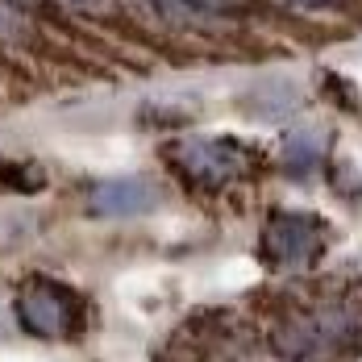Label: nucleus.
I'll list each match as a JSON object with an SVG mask.
<instances>
[{
	"label": "nucleus",
	"mask_w": 362,
	"mask_h": 362,
	"mask_svg": "<svg viewBox=\"0 0 362 362\" xmlns=\"http://www.w3.org/2000/svg\"><path fill=\"white\" fill-rule=\"evenodd\" d=\"M267 250L284 267H304L321 250V221L300 217V213H279L267 225Z\"/></svg>",
	"instance_id": "1"
},
{
	"label": "nucleus",
	"mask_w": 362,
	"mask_h": 362,
	"mask_svg": "<svg viewBox=\"0 0 362 362\" xmlns=\"http://www.w3.org/2000/svg\"><path fill=\"white\" fill-rule=\"evenodd\" d=\"M158 209V187L138 175L105 180L92 187V213L96 217H146Z\"/></svg>",
	"instance_id": "2"
},
{
	"label": "nucleus",
	"mask_w": 362,
	"mask_h": 362,
	"mask_svg": "<svg viewBox=\"0 0 362 362\" xmlns=\"http://www.w3.org/2000/svg\"><path fill=\"white\" fill-rule=\"evenodd\" d=\"M180 167L204 187H217V183L233 180L242 171V150L225 138H204V142H187L180 146Z\"/></svg>",
	"instance_id": "3"
},
{
	"label": "nucleus",
	"mask_w": 362,
	"mask_h": 362,
	"mask_svg": "<svg viewBox=\"0 0 362 362\" xmlns=\"http://www.w3.org/2000/svg\"><path fill=\"white\" fill-rule=\"evenodd\" d=\"M17 317L21 325L37 333V337H54L71 325V296L67 288H50V284H34L21 291L17 300Z\"/></svg>",
	"instance_id": "4"
},
{
	"label": "nucleus",
	"mask_w": 362,
	"mask_h": 362,
	"mask_svg": "<svg viewBox=\"0 0 362 362\" xmlns=\"http://www.w3.org/2000/svg\"><path fill=\"white\" fill-rule=\"evenodd\" d=\"M317 154H321V134H296L288 146V167L291 171H313Z\"/></svg>",
	"instance_id": "5"
},
{
	"label": "nucleus",
	"mask_w": 362,
	"mask_h": 362,
	"mask_svg": "<svg viewBox=\"0 0 362 362\" xmlns=\"http://www.w3.org/2000/svg\"><path fill=\"white\" fill-rule=\"evenodd\" d=\"M0 180L17 192H34V187H42V171L30 163H17V167H0Z\"/></svg>",
	"instance_id": "6"
},
{
	"label": "nucleus",
	"mask_w": 362,
	"mask_h": 362,
	"mask_svg": "<svg viewBox=\"0 0 362 362\" xmlns=\"http://www.w3.org/2000/svg\"><path fill=\"white\" fill-rule=\"evenodd\" d=\"M63 4H71V8H100L105 0H63Z\"/></svg>",
	"instance_id": "7"
},
{
	"label": "nucleus",
	"mask_w": 362,
	"mask_h": 362,
	"mask_svg": "<svg viewBox=\"0 0 362 362\" xmlns=\"http://www.w3.org/2000/svg\"><path fill=\"white\" fill-rule=\"evenodd\" d=\"M13 4H34V0H13Z\"/></svg>",
	"instance_id": "8"
}]
</instances>
